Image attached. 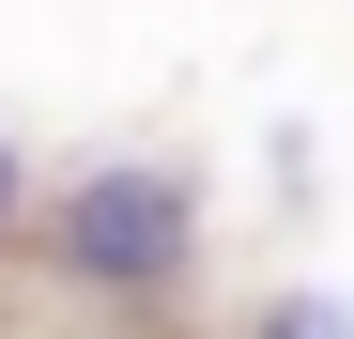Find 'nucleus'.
<instances>
[{
  "label": "nucleus",
  "instance_id": "f03ea898",
  "mask_svg": "<svg viewBox=\"0 0 354 339\" xmlns=\"http://www.w3.org/2000/svg\"><path fill=\"white\" fill-rule=\"evenodd\" d=\"M277 339H354V324H339V309H292V324H277Z\"/></svg>",
  "mask_w": 354,
  "mask_h": 339
},
{
  "label": "nucleus",
  "instance_id": "f257e3e1",
  "mask_svg": "<svg viewBox=\"0 0 354 339\" xmlns=\"http://www.w3.org/2000/svg\"><path fill=\"white\" fill-rule=\"evenodd\" d=\"M62 262L77 277H169L185 262V185H169V170H93V185L62 201Z\"/></svg>",
  "mask_w": 354,
  "mask_h": 339
}]
</instances>
